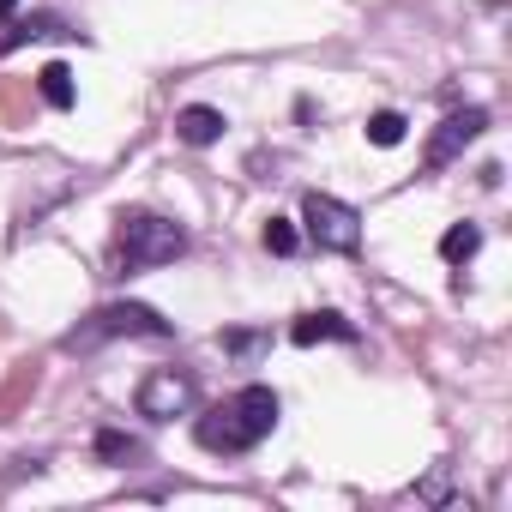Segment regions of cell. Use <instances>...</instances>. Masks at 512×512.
Wrapping results in <instances>:
<instances>
[{
  "label": "cell",
  "instance_id": "6da1fadb",
  "mask_svg": "<svg viewBox=\"0 0 512 512\" xmlns=\"http://www.w3.org/2000/svg\"><path fill=\"white\" fill-rule=\"evenodd\" d=\"M278 392L272 386H241L235 398H223V404H211L199 422H193V440L205 446V452H223V458H235V452H253L272 428H278Z\"/></svg>",
  "mask_w": 512,
  "mask_h": 512
},
{
  "label": "cell",
  "instance_id": "7a4b0ae2",
  "mask_svg": "<svg viewBox=\"0 0 512 512\" xmlns=\"http://www.w3.org/2000/svg\"><path fill=\"white\" fill-rule=\"evenodd\" d=\"M187 253V229L175 217H157V211H121V229H115V266L133 278V272H157L169 260Z\"/></svg>",
  "mask_w": 512,
  "mask_h": 512
},
{
  "label": "cell",
  "instance_id": "3957f363",
  "mask_svg": "<svg viewBox=\"0 0 512 512\" xmlns=\"http://www.w3.org/2000/svg\"><path fill=\"white\" fill-rule=\"evenodd\" d=\"M175 326L157 314V308H145V302H109V308H97L79 332H67V350H97V344H109V338H169Z\"/></svg>",
  "mask_w": 512,
  "mask_h": 512
},
{
  "label": "cell",
  "instance_id": "277c9868",
  "mask_svg": "<svg viewBox=\"0 0 512 512\" xmlns=\"http://www.w3.org/2000/svg\"><path fill=\"white\" fill-rule=\"evenodd\" d=\"M302 223H308V241H320L326 253H356L362 247V217L356 205L332 199V193H308L302 199Z\"/></svg>",
  "mask_w": 512,
  "mask_h": 512
},
{
  "label": "cell",
  "instance_id": "5b68a950",
  "mask_svg": "<svg viewBox=\"0 0 512 512\" xmlns=\"http://www.w3.org/2000/svg\"><path fill=\"white\" fill-rule=\"evenodd\" d=\"M133 404H139L145 422H175V416H187L199 404V386H193L187 368H157V374L139 380V398Z\"/></svg>",
  "mask_w": 512,
  "mask_h": 512
},
{
  "label": "cell",
  "instance_id": "8992f818",
  "mask_svg": "<svg viewBox=\"0 0 512 512\" xmlns=\"http://www.w3.org/2000/svg\"><path fill=\"white\" fill-rule=\"evenodd\" d=\"M488 133V109H458L440 121V133L428 139V169H446L452 157H464V145H476Z\"/></svg>",
  "mask_w": 512,
  "mask_h": 512
},
{
  "label": "cell",
  "instance_id": "52a82bcc",
  "mask_svg": "<svg viewBox=\"0 0 512 512\" xmlns=\"http://www.w3.org/2000/svg\"><path fill=\"white\" fill-rule=\"evenodd\" d=\"M223 127H229V121H223V109H205V103H187V109L175 115V139H181V145H193V151H199V145H217V139H223Z\"/></svg>",
  "mask_w": 512,
  "mask_h": 512
},
{
  "label": "cell",
  "instance_id": "ba28073f",
  "mask_svg": "<svg viewBox=\"0 0 512 512\" xmlns=\"http://www.w3.org/2000/svg\"><path fill=\"white\" fill-rule=\"evenodd\" d=\"M290 338H296V344H326V338H338V344H356V326H350L344 314L320 308V314H302V320L290 326Z\"/></svg>",
  "mask_w": 512,
  "mask_h": 512
},
{
  "label": "cell",
  "instance_id": "9c48e42d",
  "mask_svg": "<svg viewBox=\"0 0 512 512\" xmlns=\"http://www.w3.org/2000/svg\"><path fill=\"white\" fill-rule=\"evenodd\" d=\"M43 37H73V31H67V19H55V13H31V19H19L7 37H0V49L13 55V49H25V43H43Z\"/></svg>",
  "mask_w": 512,
  "mask_h": 512
},
{
  "label": "cell",
  "instance_id": "30bf717a",
  "mask_svg": "<svg viewBox=\"0 0 512 512\" xmlns=\"http://www.w3.org/2000/svg\"><path fill=\"white\" fill-rule=\"evenodd\" d=\"M476 247H482V229H476V223H452V229L440 235V260H446V266H464V260H476Z\"/></svg>",
  "mask_w": 512,
  "mask_h": 512
},
{
  "label": "cell",
  "instance_id": "8fae6325",
  "mask_svg": "<svg viewBox=\"0 0 512 512\" xmlns=\"http://www.w3.org/2000/svg\"><path fill=\"white\" fill-rule=\"evenodd\" d=\"M37 91H43V103H49V109H73V97H79V91H73V67L49 61V67L37 73Z\"/></svg>",
  "mask_w": 512,
  "mask_h": 512
},
{
  "label": "cell",
  "instance_id": "7c38bea8",
  "mask_svg": "<svg viewBox=\"0 0 512 512\" xmlns=\"http://www.w3.org/2000/svg\"><path fill=\"white\" fill-rule=\"evenodd\" d=\"M404 133H410V121H404L398 109H380V115H368V145L392 151V145H404Z\"/></svg>",
  "mask_w": 512,
  "mask_h": 512
},
{
  "label": "cell",
  "instance_id": "4fadbf2b",
  "mask_svg": "<svg viewBox=\"0 0 512 512\" xmlns=\"http://www.w3.org/2000/svg\"><path fill=\"white\" fill-rule=\"evenodd\" d=\"M139 452H145V446H139L133 434H121V428H103V434H97V458H103V464H127V458H139Z\"/></svg>",
  "mask_w": 512,
  "mask_h": 512
},
{
  "label": "cell",
  "instance_id": "5bb4252c",
  "mask_svg": "<svg viewBox=\"0 0 512 512\" xmlns=\"http://www.w3.org/2000/svg\"><path fill=\"white\" fill-rule=\"evenodd\" d=\"M266 247L278 253V260H290V253L302 247V229H296L290 217H266Z\"/></svg>",
  "mask_w": 512,
  "mask_h": 512
},
{
  "label": "cell",
  "instance_id": "9a60e30c",
  "mask_svg": "<svg viewBox=\"0 0 512 512\" xmlns=\"http://www.w3.org/2000/svg\"><path fill=\"white\" fill-rule=\"evenodd\" d=\"M260 344H266L260 332H223V350H229V356H253Z\"/></svg>",
  "mask_w": 512,
  "mask_h": 512
},
{
  "label": "cell",
  "instance_id": "2e32d148",
  "mask_svg": "<svg viewBox=\"0 0 512 512\" xmlns=\"http://www.w3.org/2000/svg\"><path fill=\"white\" fill-rule=\"evenodd\" d=\"M13 7H19V0H0V19H7V13H13Z\"/></svg>",
  "mask_w": 512,
  "mask_h": 512
}]
</instances>
